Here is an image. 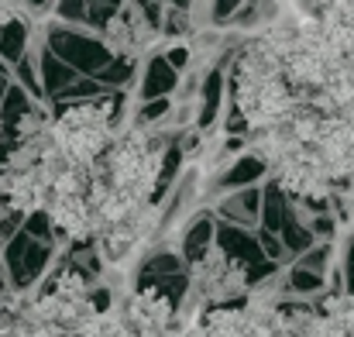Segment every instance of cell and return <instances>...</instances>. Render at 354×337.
Wrapping results in <instances>:
<instances>
[{"label":"cell","mask_w":354,"mask_h":337,"mask_svg":"<svg viewBox=\"0 0 354 337\" xmlns=\"http://www.w3.org/2000/svg\"><path fill=\"white\" fill-rule=\"evenodd\" d=\"M48 134L69 162L86 165L114 138V117L107 104H76L59 113L55 120H48Z\"/></svg>","instance_id":"obj_2"},{"label":"cell","mask_w":354,"mask_h":337,"mask_svg":"<svg viewBox=\"0 0 354 337\" xmlns=\"http://www.w3.org/2000/svg\"><path fill=\"white\" fill-rule=\"evenodd\" d=\"M158 169L162 148L145 131H114L107 148L93 162H86V190L97 217V234L148 210Z\"/></svg>","instance_id":"obj_1"},{"label":"cell","mask_w":354,"mask_h":337,"mask_svg":"<svg viewBox=\"0 0 354 337\" xmlns=\"http://www.w3.org/2000/svg\"><path fill=\"white\" fill-rule=\"evenodd\" d=\"M303 337H354V296L327 300L320 313H310Z\"/></svg>","instance_id":"obj_3"}]
</instances>
